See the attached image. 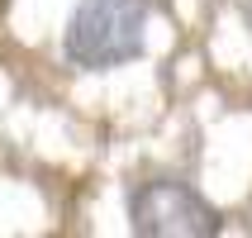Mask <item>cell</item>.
<instances>
[{"mask_svg": "<svg viewBox=\"0 0 252 238\" xmlns=\"http://www.w3.org/2000/svg\"><path fill=\"white\" fill-rule=\"evenodd\" d=\"M153 0H76L62 34V57L76 71H114L148 48Z\"/></svg>", "mask_w": 252, "mask_h": 238, "instance_id": "6da1fadb", "label": "cell"}, {"mask_svg": "<svg viewBox=\"0 0 252 238\" xmlns=\"http://www.w3.org/2000/svg\"><path fill=\"white\" fill-rule=\"evenodd\" d=\"M128 224L138 238H214L224 214L181 176H153L128 191Z\"/></svg>", "mask_w": 252, "mask_h": 238, "instance_id": "7a4b0ae2", "label": "cell"}]
</instances>
